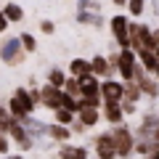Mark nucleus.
I'll list each match as a JSON object with an SVG mask.
<instances>
[{"label":"nucleus","instance_id":"obj_36","mask_svg":"<svg viewBox=\"0 0 159 159\" xmlns=\"http://www.w3.org/2000/svg\"><path fill=\"white\" fill-rule=\"evenodd\" d=\"M154 77H157V80H159V69H157V74H154Z\"/></svg>","mask_w":159,"mask_h":159},{"label":"nucleus","instance_id":"obj_12","mask_svg":"<svg viewBox=\"0 0 159 159\" xmlns=\"http://www.w3.org/2000/svg\"><path fill=\"white\" fill-rule=\"evenodd\" d=\"M77 21L82 24V27L101 29L103 24H106V19H103V13H101V11H77Z\"/></svg>","mask_w":159,"mask_h":159},{"label":"nucleus","instance_id":"obj_33","mask_svg":"<svg viewBox=\"0 0 159 159\" xmlns=\"http://www.w3.org/2000/svg\"><path fill=\"white\" fill-rule=\"evenodd\" d=\"M146 159H159V146H157V148H154V151H151V154H148V157H146Z\"/></svg>","mask_w":159,"mask_h":159},{"label":"nucleus","instance_id":"obj_5","mask_svg":"<svg viewBox=\"0 0 159 159\" xmlns=\"http://www.w3.org/2000/svg\"><path fill=\"white\" fill-rule=\"evenodd\" d=\"M122 93H125V82L117 77H106L101 80V98L103 103H119L122 101Z\"/></svg>","mask_w":159,"mask_h":159},{"label":"nucleus","instance_id":"obj_15","mask_svg":"<svg viewBox=\"0 0 159 159\" xmlns=\"http://www.w3.org/2000/svg\"><path fill=\"white\" fill-rule=\"evenodd\" d=\"M138 61H141V66L146 69L148 74H157V69H159L157 51H141V53H138Z\"/></svg>","mask_w":159,"mask_h":159},{"label":"nucleus","instance_id":"obj_27","mask_svg":"<svg viewBox=\"0 0 159 159\" xmlns=\"http://www.w3.org/2000/svg\"><path fill=\"white\" fill-rule=\"evenodd\" d=\"M37 29H40L43 34H56V21H51V19H40Z\"/></svg>","mask_w":159,"mask_h":159},{"label":"nucleus","instance_id":"obj_23","mask_svg":"<svg viewBox=\"0 0 159 159\" xmlns=\"http://www.w3.org/2000/svg\"><path fill=\"white\" fill-rule=\"evenodd\" d=\"M19 40H21V48H24L27 53H34V51H37V37H34L32 32H21V34H19Z\"/></svg>","mask_w":159,"mask_h":159},{"label":"nucleus","instance_id":"obj_10","mask_svg":"<svg viewBox=\"0 0 159 159\" xmlns=\"http://www.w3.org/2000/svg\"><path fill=\"white\" fill-rule=\"evenodd\" d=\"M74 117L90 130V127H96L98 122H101V109H96V106H80V111L74 114Z\"/></svg>","mask_w":159,"mask_h":159},{"label":"nucleus","instance_id":"obj_19","mask_svg":"<svg viewBox=\"0 0 159 159\" xmlns=\"http://www.w3.org/2000/svg\"><path fill=\"white\" fill-rule=\"evenodd\" d=\"M66 77H69V74L64 72V69H58V66L48 69V85H53V88H61V90H64V82H66Z\"/></svg>","mask_w":159,"mask_h":159},{"label":"nucleus","instance_id":"obj_18","mask_svg":"<svg viewBox=\"0 0 159 159\" xmlns=\"http://www.w3.org/2000/svg\"><path fill=\"white\" fill-rule=\"evenodd\" d=\"M3 13H6V19L11 24H19L24 19V8L19 6V3H6V6H3Z\"/></svg>","mask_w":159,"mask_h":159},{"label":"nucleus","instance_id":"obj_13","mask_svg":"<svg viewBox=\"0 0 159 159\" xmlns=\"http://www.w3.org/2000/svg\"><path fill=\"white\" fill-rule=\"evenodd\" d=\"M48 138L56 143H66L69 138H72V127L69 125H58V122H51L48 125Z\"/></svg>","mask_w":159,"mask_h":159},{"label":"nucleus","instance_id":"obj_6","mask_svg":"<svg viewBox=\"0 0 159 159\" xmlns=\"http://www.w3.org/2000/svg\"><path fill=\"white\" fill-rule=\"evenodd\" d=\"M8 138H11V141H16V146L21 148V151H29V148L34 146V138L27 133V127H24L19 119L13 122L11 127H8Z\"/></svg>","mask_w":159,"mask_h":159},{"label":"nucleus","instance_id":"obj_8","mask_svg":"<svg viewBox=\"0 0 159 159\" xmlns=\"http://www.w3.org/2000/svg\"><path fill=\"white\" fill-rule=\"evenodd\" d=\"M96 157L98 159H117V148H114L111 133H101L96 138Z\"/></svg>","mask_w":159,"mask_h":159},{"label":"nucleus","instance_id":"obj_11","mask_svg":"<svg viewBox=\"0 0 159 159\" xmlns=\"http://www.w3.org/2000/svg\"><path fill=\"white\" fill-rule=\"evenodd\" d=\"M82 96H101V80H98L96 74L80 77V98Z\"/></svg>","mask_w":159,"mask_h":159},{"label":"nucleus","instance_id":"obj_2","mask_svg":"<svg viewBox=\"0 0 159 159\" xmlns=\"http://www.w3.org/2000/svg\"><path fill=\"white\" fill-rule=\"evenodd\" d=\"M24 58H27V51L21 48L19 34H11L0 43V61L6 66H19V64H24Z\"/></svg>","mask_w":159,"mask_h":159},{"label":"nucleus","instance_id":"obj_21","mask_svg":"<svg viewBox=\"0 0 159 159\" xmlns=\"http://www.w3.org/2000/svg\"><path fill=\"white\" fill-rule=\"evenodd\" d=\"M141 98H143L141 88H138L135 82H125V93H122V101H135V103H141Z\"/></svg>","mask_w":159,"mask_h":159},{"label":"nucleus","instance_id":"obj_34","mask_svg":"<svg viewBox=\"0 0 159 159\" xmlns=\"http://www.w3.org/2000/svg\"><path fill=\"white\" fill-rule=\"evenodd\" d=\"M114 6H127V0H111Z\"/></svg>","mask_w":159,"mask_h":159},{"label":"nucleus","instance_id":"obj_35","mask_svg":"<svg viewBox=\"0 0 159 159\" xmlns=\"http://www.w3.org/2000/svg\"><path fill=\"white\" fill-rule=\"evenodd\" d=\"M6 159H24V157H21V154H16V157H6Z\"/></svg>","mask_w":159,"mask_h":159},{"label":"nucleus","instance_id":"obj_1","mask_svg":"<svg viewBox=\"0 0 159 159\" xmlns=\"http://www.w3.org/2000/svg\"><path fill=\"white\" fill-rule=\"evenodd\" d=\"M34 109H37V103H34L29 88H16V90H13V96H11V101H8V111H11L13 117L21 122V119L32 117Z\"/></svg>","mask_w":159,"mask_h":159},{"label":"nucleus","instance_id":"obj_17","mask_svg":"<svg viewBox=\"0 0 159 159\" xmlns=\"http://www.w3.org/2000/svg\"><path fill=\"white\" fill-rule=\"evenodd\" d=\"M58 159H88V148H82V146H66V143H64V146L58 148Z\"/></svg>","mask_w":159,"mask_h":159},{"label":"nucleus","instance_id":"obj_28","mask_svg":"<svg viewBox=\"0 0 159 159\" xmlns=\"http://www.w3.org/2000/svg\"><path fill=\"white\" fill-rule=\"evenodd\" d=\"M119 103H122V111H125V117L138 114V103H135V101H119Z\"/></svg>","mask_w":159,"mask_h":159},{"label":"nucleus","instance_id":"obj_7","mask_svg":"<svg viewBox=\"0 0 159 159\" xmlns=\"http://www.w3.org/2000/svg\"><path fill=\"white\" fill-rule=\"evenodd\" d=\"M61 96H64L61 88H53V85H48V82H45V85L40 88V106L56 111V109L61 106Z\"/></svg>","mask_w":159,"mask_h":159},{"label":"nucleus","instance_id":"obj_25","mask_svg":"<svg viewBox=\"0 0 159 159\" xmlns=\"http://www.w3.org/2000/svg\"><path fill=\"white\" fill-rule=\"evenodd\" d=\"M64 93H69V96H77V98H80V80L69 74L66 82H64Z\"/></svg>","mask_w":159,"mask_h":159},{"label":"nucleus","instance_id":"obj_22","mask_svg":"<svg viewBox=\"0 0 159 159\" xmlns=\"http://www.w3.org/2000/svg\"><path fill=\"white\" fill-rule=\"evenodd\" d=\"M53 122H58V125H72V122H74V111L58 106L56 111H53Z\"/></svg>","mask_w":159,"mask_h":159},{"label":"nucleus","instance_id":"obj_3","mask_svg":"<svg viewBox=\"0 0 159 159\" xmlns=\"http://www.w3.org/2000/svg\"><path fill=\"white\" fill-rule=\"evenodd\" d=\"M111 141H114V148H117V157H130L133 148H135V138H133V130L127 125H114L111 130Z\"/></svg>","mask_w":159,"mask_h":159},{"label":"nucleus","instance_id":"obj_37","mask_svg":"<svg viewBox=\"0 0 159 159\" xmlns=\"http://www.w3.org/2000/svg\"><path fill=\"white\" fill-rule=\"evenodd\" d=\"M93 159H98V157H93Z\"/></svg>","mask_w":159,"mask_h":159},{"label":"nucleus","instance_id":"obj_14","mask_svg":"<svg viewBox=\"0 0 159 159\" xmlns=\"http://www.w3.org/2000/svg\"><path fill=\"white\" fill-rule=\"evenodd\" d=\"M90 69H93V74H96L98 80L114 77V74H111V69H109V61H106V56H101V53L90 58Z\"/></svg>","mask_w":159,"mask_h":159},{"label":"nucleus","instance_id":"obj_16","mask_svg":"<svg viewBox=\"0 0 159 159\" xmlns=\"http://www.w3.org/2000/svg\"><path fill=\"white\" fill-rule=\"evenodd\" d=\"M69 74L72 77H85V74H93L90 69V58H72V64H69Z\"/></svg>","mask_w":159,"mask_h":159},{"label":"nucleus","instance_id":"obj_9","mask_svg":"<svg viewBox=\"0 0 159 159\" xmlns=\"http://www.w3.org/2000/svg\"><path fill=\"white\" fill-rule=\"evenodd\" d=\"M101 117L106 119L109 125H125V111H122V103H103L101 106Z\"/></svg>","mask_w":159,"mask_h":159},{"label":"nucleus","instance_id":"obj_30","mask_svg":"<svg viewBox=\"0 0 159 159\" xmlns=\"http://www.w3.org/2000/svg\"><path fill=\"white\" fill-rule=\"evenodd\" d=\"M8 27H11V21H8V19H6V13H3V8H0V34L6 32Z\"/></svg>","mask_w":159,"mask_h":159},{"label":"nucleus","instance_id":"obj_26","mask_svg":"<svg viewBox=\"0 0 159 159\" xmlns=\"http://www.w3.org/2000/svg\"><path fill=\"white\" fill-rule=\"evenodd\" d=\"M77 11H101L98 0H77Z\"/></svg>","mask_w":159,"mask_h":159},{"label":"nucleus","instance_id":"obj_29","mask_svg":"<svg viewBox=\"0 0 159 159\" xmlns=\"http://www.w3.org/2000/svg\"><path fill=\"white\" fill-rule=\"evenodd\" d=\"M11 151V138H8V133L0 130V154H8Z\"/></svg>","mask_w":159,"mask_h":159},{"label":"nucleus","instance_id":"obj_24","mask_svg":"<svg viewBox=\"0 0 159 159\" xmlns=\"http://www.w3.org/2000/svg\"><path fill=\"white\" fill-rule=\"evenodd\" d=\"M61 106L77 114V111H80V98H77V96H69V93H64V96H61Z\"/></svg>","mask_w":159,"mask_h":159},{"label":"nucleus","instance_id":"obj_32","mask_svg":"<svg viewBox=\"0 0 159 159\" xmlns=\"http://www.w3.org/2000/svg\"><path fill=\"white\" fill-rule=\"evenodd\" d=\"M151 141H154V143H157V146H159V125L154 127V133H151Z\"/></svg>","mask_w":159,"mask_h":159},{"label":"nucleus","instance_id":"obj_4","mask_svg":"<svg viewBox=\"0 0 159 159\" xmlns=\"http://www.w3.org/2000/svg\"><path fill=\"white\" fill-rule=\"evenodd\" d=\"M109 27H111V37L119 48H130V19L125 13H114L109 19Z\"/></svg>","mask_w":159,"mask_h":159},{"label":"nucleus","instance_id":"obj_20","mask_svg":"<svg viewBox=\"0 0 159 159\" xmlns=\"http://www.w3.org/2000/svg\"><path fill=\"white\" fill-rule=\"evenodd\" d=\"M146 8H148V0H127V13L133 19H141L146 13Z\"/></svg>","mask_w":159,"mask_h":159},{"label":"nucleus","instance_id":"obj_31","mask_svg":"<svg viewBox=\"0 0 159 159\" xmlns=\"http://www.w3.org/2000/svg\"><path fill=\"white\" fill-rule=\"evenodd\" d=\"M151 40H154V45L159 48V27H151Z\"/></svg>","mask_w":159,"mask_h":159}]
</instances>
